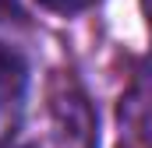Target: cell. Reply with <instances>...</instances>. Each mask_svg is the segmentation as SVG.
I'll return each instance as SVG.
<instances>
[{
    "mask_svg": "<svg viewBox=\"0 0 152 148\" xmlns=\"http://www.w3.org/2000/svg\"><path fill=\"white\" fill-rule=\"evenodd\" d=\"M46 11H57V14H78L85 7H92L96 0H39Z\"/></svg>",
    "mask_w": 152,
    "mask_h": 148,
    "instance_id": "7a4b0ae2",
    "label": "cell"
},
{
    "mask_svg": "<svg viewBox=\"0 0 152 148\" xmlns=\"http://www.w3.org/2000/svg\"><path fill=\"white\" fill-rule=\"evenodd\" d=\"M25 88H28V67H25V60L14 49L0 46V106L18 102L25 95Z\"/></svg>",
    "mask_w": 152,
    "mask_h": 148,
    "instance_id": "6da1fadb",
    "label": "cell"
},
{
    "mask_svg": "<svg viewBox=\"0 0 152 148\" xmlns=\"http://www.w3.org/2000/svg\"><path fill=\"white\" fill-rule=\"evenodd\" d=\"M142 11H145V21H149V28H152V0H142Z\"/></svg>",
    "mask_w": 152,
    "mask_h": 148,
    "instance_id": "3957f363",
    "label": "cell"
},
{
    "mask_svg": "<svg viewBox=\"0 0 152 148\" xmlns=\"http://www.w3.org/2000/svg\"><path fill=\"white\" fill-rule=\"evenodd\" d=\"M7 4H11V0H0V11H4V7H7Z\"/></svg>",
    "mask_w": 152,
    "mask_h": 148,
    "instance_id": "277c9868",
    "label": "cell"
}]
</instances>
